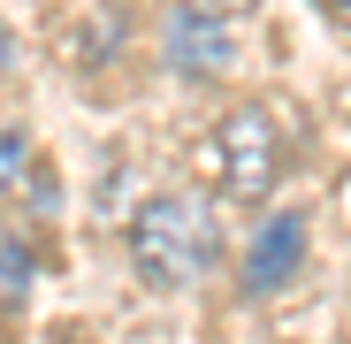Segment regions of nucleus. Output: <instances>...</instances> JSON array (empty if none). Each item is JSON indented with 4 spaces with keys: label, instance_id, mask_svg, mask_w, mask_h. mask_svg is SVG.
Returning <instances> with one entry per match:
<instances>
[{
    "label": "nucleus",
    "instance_id": "obj_1",
    "mask_svg": "<svg viewBox=\"0 0 351 344\" xmlns=\"http://www.w3.org/2000/svg\"><path fill=\"white\" fill-rule=\"evenodd\" d=\"M130 268L153 283V291H184L214 268V222L199 199L184 192H160L130 214Z\"/></svg>",
    "mask_w": 351,
    "mask_h": 344
},
{
    "label": "nucleus",
    "instance_id": "obj_2",
    "mask_svg": "<svg viewBox=\"0 0 351 344\" xmlns=\"http://www.w3.org/2000/svg\"><path fill=\"white\" fill-rule=\"evenodd\" d=\"M214 161H221V192L229 199H267L282 176V130L267 107H237L214 130Z\"/></svg>",
    "mask_w": 351,
    "mask_h": 344
},
{
    "label": "nucleus",
    "instance_id": "obj_3",
    "mask_svg": "<svg viewBox=\"0 0 351 344\" xmlns=\"http://www.w3.org/2000/svg\"><path fill=\"white\" fill-rule=\"evenodd\" d=\"M160 46H168V62L184 69V77H229V69H237V38H229V16H214L206 0H199V8H168Z\"/></svg>",
    "mask_w": 351,
    "mask_h": 344
},
{
    "label": "nucleus",
    "instance_id": "obj_4",
    "mask_svg": "<svg viewBox=\"0 0 351 344\" xmlns=\"http://www.w3.org/2000/svg\"><path fill=\"white\" fill-rule=\"evenodd\" d=\"M298 260H306V214H275L260 238H252V253H245V291L252 299L282 291V283L298 275Z\"/></svg>",
    "mask_w": 351,
    "mask_h": 344
},
{
    "label": "nucleus",
    "instance_id": "obj_5",
    "mask_svg": "<svg viewBox=\"0 0 351 344\" xmlns=\"http://www.w3.org/2000/svg\"><path fill=\"white\" fill-rule=\"evenodd\" d=\"M23 275H31V253L16 238H0V283H23Z\"/></svg>",
    "mask_w": 351,
    "mask_h": 344
},
{
    "label": "nucleus",
    "instance_id": "obj_6",
    "mask_svg": "<svg viewBox=\"0 0 351 344\" xmlns=\"http://www.w3.org/2000/svg\"><path fill=\"white\" fill-rule=\"evenodd\" d=\"M313 8H321L328 23H343V31H351V0H313Z\"/></svg>",
    "mask_w": 351,
    "mask_h": 344
},
{
    "label": "nucleus",
    "instance_id": "obj_7",
    "mask_svg": "<svg viewBox=\"0 0 351 344\" xmlns=\"http://www.w3.org/2000/svg\"><path fill=\"white\" fill-rule=\"evenodd\" d=\"M206 8H214V16H252L260 0H206Z\"/></svg>",
    "mask_w": 351,
    "mask_h": 344
},
{
    "label": "nucleus",
    "instance_id": "obj_8",
    "mask_svg": "<svg viewBox=\"0 0 351 344\" xmlns=\"http://www.w3.org/2000/svg\"><path fill=\"white\" fill-rule=\"evenodd\" d=\"M62 344H84V336H62Z\"/></svg>",
    "mask_w": 351,
    "mask_h": 344
}]
</instances>
